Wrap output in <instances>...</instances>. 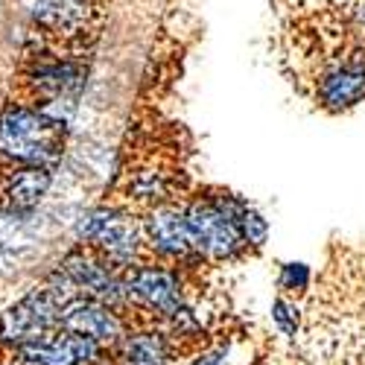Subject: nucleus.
I'll return each instance as SVG.
<instances>
[{
    "label": "nucleus",
    "instance_id": "19",
    "mask_svg": "<svg viewBox=\"0 0 365 365\" xmlns=\"http://www.w3.org/2000/svg\"><path fill=\"white\" fill-rule=\"evenodd\" d=\"M6 365H36V362H33V359H26L24 354H15V356H12Z\"/></svg>",
    "mask_w": 365,
    "mask_h": 365
},
{
    "label": "nucleus",
    "instance_id": "8",
    "mask_svg": "<svg viewBox=\"0 0 365 365\" xmlns=\"http://www.w3.org/2000/svg\"><path fill=\"white\" fill-rule=\"evenodd\" d=\"M140 225H143V240L146 249L155 260L175 263V266H187V269H207L193 249L187 217H185V205L178 202H164L155 207L140 210Z\"/></svg>",
    "mask_w": 365,
    "mask_h": 365
},
{
    "label": "nucleus",
    "instance_id": "10",
    "mask_svg": "<svg viewBox=\"0 0 365 365\" xmlns=\"http://www.w3.org/2000/svg\"><path fill=\"white\" fill-rule=\"evenodd\" d=\"M58 327H68V330H76V333H85V336L97 339L108 348H114L120 339L126 336V330L132 327V322L108 307V304L97 301V298H88V295H76L65 304L62 310V324Z\"/></svg>",
    "mask_w": 365,
    "mask_h": 365
},
{
    "label": "nucleus",
    "instance_id": "17",
    "mask_svg": "<svg viewBox=\"0 0 365 365\" xmlns=\"http://www.w3.org/2000/svg\"><path fill=\"white\" fill-rule=\"evenodd\" d=\"M240 234H242V242L249 246L252 255H260L269 242V220L252 202L242 207V214H240Z\"/></svg>",
    "mask_w": 365,
    "mask_h": 365
},
{
    "label": "nucleus",
    "instance_id": "13",
    "mask_svg": "<svg viewBox=\"0 0 365 365\" xmlns=\"http://www.w3.org/2000/svg\"><path fill=\"white\" fill-rule=\"evenodd\" d=\"M41 217L36 210H4L0 207V272L18 269V263L38 246Z\"/></svg>",
    "mask_w": 365,
    "mask_h": 365
},
{
    "label": "nucleus",
    "instance_id": "14",
    "mask_svg": "<svg viewBox=\"0 0 365 365\" xmlns=\"http://www.w3.org/2000/svg\"><path fill=\"white\" fill-rule=\"evenodd\" d=\"M53 187L50 167H29L21 164L0 178V207L4 210H36Z\"/></svg>",
    "mask_w": 365,
    "mask_h": 365
},
{
    "label": "nucleus",
    "instance_id": "6",
    "mask_svg": "<svg viewBox=\"0 0 365 365\" xmlns=\"http://www.w3.org/2000/svg\"><path fill=\"white\" fill-rule=\"evenodd\" d=\"M76 295L79 289L71 284V278H65L58 269H53L44 278V284L29 289L21 301H15L12 307L0 313V342L21 348L26 342L41 339L44 333L62 324L65 304Z\"/></svg>",
    "mask_w": 365,
    "mask_h": 365
},
{
    "label": "nucleus",
    "instance_id": "2",
    "mask_svg": "<svg viewBox=\"0 0 365 365\" xmlns=\"http://www.w3.org/2000/svg\"><path fill=\"white\" fill-rule=\"evenodd\" d=\"M202 272L205 269H187L155 257L126 269L123 281L140 322H167L193 304Z\"/></svg>",
    "mask_w": 365,
    "mask_h": 365
},
{
    "label": "nucleus",
    "instance_id": "5",
    "mask_svg": "<svg viewBox=\"0 0 365 365\" xmlns=\"http://www.w3.org/2000/svg\"><path fill=\"white\" fill-rule=\"evenodd\" d=\"M310 97L324 114H348L365 103V44L354 33L322 56L310 76Z\"/></svg>",
    "mask_w": 365,
    "mask_h": 365
},
{
    "label": "nucleus",
    "instance_id": "7",
    "mask_svg": "<svg viewBox=\"0 0 365 365\" xmlns=\"http://www.w3.org/2000/svg\"><path fill=\"white\" fill-rule=\"evenodd\" d=\"M56 269L62 272L65 278H71V284L79 289V295L97 298V301L108 304V307L120 310V313H123V316L132 322V327H135V324H146V322H140L135 304H132V298H129L123 272L114 269V266H111L106 257H100L94 249H88V246H82V242H76L71 252L62 255V260H58Z\"/></svg>",
    "mask_w": 365,
    "mask_h": 365
},
{
    "label": "nucleus",
    "instance_id": "20",
    "mask_svg": "<svg viewBox=\"0 0 365 365\" xmlns=\"http://www.w3.org/2000/svg\"><path fill=\"white\" fill-rule=\"evenodd\" d=\"M88 4H100V0H88Z\"/></svg>",
    "mask_w": 365,
    "mask_h": 365
},
{
    "label": "nucleus",
    "instance_id": "1",
    "mask_svg": "<svg viewBox=\"0 0 365 365\" xmlns=\"http://www.w3.org/2000/svg\"><path fill=\"white\" fill-rule=\"evenodd\" d=\"M185 217L190 228V240L196 257L207 269L234 266L252 257L249 246L240 234V214L249 205L246 196H240L220 185H199L181 199Z\"/></svg>",
    "mask_w": 365,
    "mask_h": 365
},
{
    "label": "nucleus",
    "instance_id": "12",
    "mask_svg": "<svg viewBox=\"0 0 365 365\" xmlns=\"http://www.w3.org/2000/svg\"><path fill=\"white\" fill-rule=\"evenodd\" d=\"M29 15L50 36L85 38V33L94 29L97 4H88V0H33Z\"/></svg>",
    "mask_w": 365,
    "mask_h": 365
},
{
    "label": "nucleus",
    "instance_id": "9",
    "mask_svg": "<svg viewBox=\"0 0 365 365\" xmlns=\"http://www.w3.org/2000/svg\"><path fill=\"white\" fill-rule=\"evenodd\" d=\"M36 365H111V348L85 333L56 327L41 339L15 348Z\"/></svg>",
    "mask_w": 365,
    "mask_h": 365
},
{
    "label": "nucleus",
    "instance_id": "15",
    "mask_svg": "<svg viewBox=\"0 0 365 365\" xmlns=\"http://www.w3.org/2000/svg\"><path fill=\"white\" fill-rule=\"evenodd\" d=\"M269 316H272L275 330L292 345L298 339L301 327H304V301L289 298L284 292H275V298H272V307H269Z\"/></svg>",
    "mask_w": 365,
    "mask_h": 365
},
{
    "label": "nucleus",
    "instance_id": "11",
    "mask_svg": "<svg viewBox=\"0 0 365 365\" xmlns=\"http://www.w3.org/2000/svg\"><path fill=\"white\" fill-rule=\"evenodd\" d=\"M88 71L85 65H79L76 58H62V56H50V58H38V62L29 68L26 73V85L29 94L38 103H56V100H79Z\"/></svg>",
    "mask_w": 365,
    "mask_h": 365
},
{
    "label": "nucleus",
    "instance_id": "4",
    "mask_svg": "<svg viewBox=\"0 0 365 365\" xmlns=\"http://www.w3.org/2000/svg\"><path fill=\"white\" fill-rule=\"evenodd\" d=\"M68 146V123L44 114L38 106H9L0 114V155L29 164V167H56Z\"/></svg>",
    "mask_w": 365,
    "mask_h": 365
},
{
    "label": "nucleus",
    "instance_id": "3",
    "mask_svg": "<svg viewBox=\"0 0 365 365\" xmlns=\"http://www.w3.org/2000/svg\"><path fill=\"white\" fill-rule=\"evenodd\" d=\"M73 234L76 242L94 249L120 272H126L143 260H152L143 240L140 214L129 205H97L85 210L73 225Z\"/></svg>",
    "mask_w": 365,
    "mask_h": 365
},
{
    "label": "nucleus",
    "instance_id": "16",
    "mask_svg": "<svg viewBox=\"0 0 365 365\" xmlns=\"http://www.w3.org/2000/svg\"><path fill=\"white\" fill-rule=\"evenodd\" d=\"M313 284H316V272H313L307 263L287 260V263L278 266V292L304 301V298L310 295Z\"/></svg>",
    "mask_w": 365,
    "mask_h": 365
},
{
    "label": "nucleus",
    "instance_id": "18",
    "mask_svg": "<svg viewBox=\"0 0 365 365\" xmlns=\"http://www.w3.org/2000/svg\"><path fill=\"white\" fill-rule=\"evenodd\" d=\"M231 354H234L231 351V339H222V336L214 333V339L205 342L202 348H196L193 354L181 356L178 365H234Z\"/></svg>",
    "mask_w": 365,
    "mask_h": 365
}]
</instances>
